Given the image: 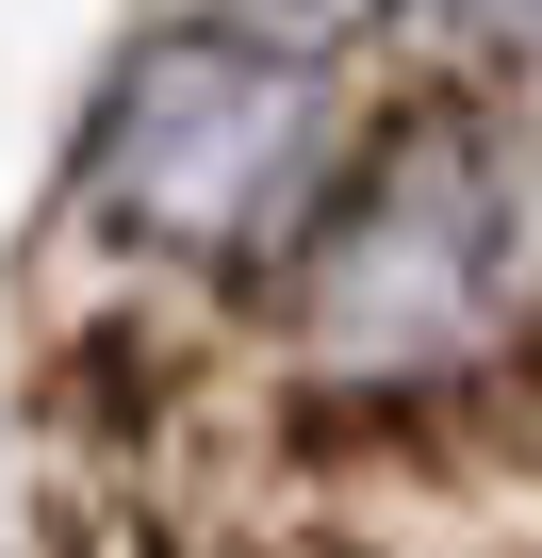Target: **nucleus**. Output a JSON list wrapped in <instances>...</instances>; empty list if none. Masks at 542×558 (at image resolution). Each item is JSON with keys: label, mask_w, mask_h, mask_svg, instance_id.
I'll return each instance as SVG.
<instances>
[{"label": "nucleus", "mask_w": 542, "mask_h": 558, "mask_svg": "<svg viewBox=\"0 0 542 558\" xmlns=\"http://www.w3.org/2000/svg\"><path fill=\"white\" fill-rule=\"evenodd\" d=\"M509 263H526V181L493 132L460 116H411L313 230V279H297V329L346 362V378H444L493 313H509Z\"/></svg>", "instance_id": "f257e3e1"}, {"label": "nucleus", "mask_w": 542, "mask_h": 558, "mask_svg": "<svg viewBox=\"0 0 542 558\" xmlns=\"http://www.w3.org/2000/svg\"><path fill=\"white\" fill-rule=\"evenodd\" d=\"M313 17H362V0H313Z\"/></svg>", "instance_id": "7ed1b4c3"}, {"label": "nucleus", "mask_w": 542, "mask_h": 558, "mask_svg": "<svg viewBox=\"0 0 542 558\" xmlns=\"http://www.w3.org/2000/svg\"><path fill=\"white\" fill-rule=\"evenodd\" d=\"M313 132H329V83L263 34H148L83 132V214L132 230V246H246L280 230V197L313 181Z\"/></svg>", "instance_id": "f03ea898"}]
</instances>
